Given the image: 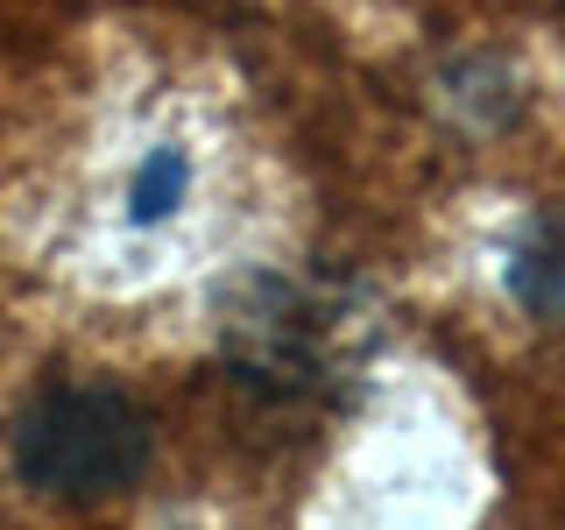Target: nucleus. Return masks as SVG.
<instances>
[{
  "label": "nucleus",
  "mask_w": 565,
  "mask_h": 530,
  "mask_svg": "<svg viewBox=\"0 0 565 530\" xmlns=\"http://www.w3.org/2000/svg\"><path fill=\"white\" fill-rule=\"evenodd\" d=\"M14 467L50 502H106L149 467V417L114 382H57L14 424Z\"/></svg>",
  "instance_id": "obj_1"
},
{
  "label": "nucleus",
  "mask_w": 565,
  "mask_h": 530,
  "mask_svg": "<svg viewBox=\"0 0 565 530\" xmlns=\"http://www.w3.org/2000/svg\"><path fill=\"white\" fill-rule=\"evenodd\" d=\"M509 283H516V297L537 318H565V220H544L537 234L523 241Z\"/></svg>",
  "instance_id": "obj_2"
},
{
  "label": "nucleus",
  "mask_w": 565,
  "mask_h": 530,
  "mask_svg": "<svg viewBox=\"0 0 565 530\" xmlns=\"http://www.w3.org/2000/svg\"><path fill=\"white\" fill-rule=\"evenodd\" d=\"M177 184H184V170H177V156H156V170L141 177V191H135V212H141V220H156V212H170Z\"/></svg>",
  "instance_id": "obj_3"
}]
</instances>
